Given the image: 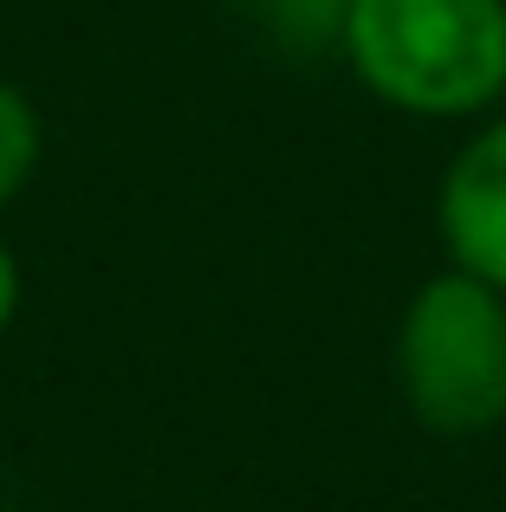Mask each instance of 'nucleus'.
I'll list each match as a JSON object with an SVG mask.
<instances>
[{
  "label": "nucleus",
  "instance_id": "f257e3e1",
  "mask_svg": "<svg viewBox=\"0 0 506 512\" xmlns=\"http://www.w3.org/2000/svg\"><path fill=\"white\" fill-rule=\"evenodd\" d=\"M338 59L383 111L481 124L506 104V0H351Z\"/></svg>",
  "mask_w": 506,
  "mask_h": 512
},
{
  "label": "nucleus",
  "instance_id": "f03ea898",
  "mask_svg": "<svg viewBox=\"0 0 506 512\" xmlns=\"http://www.w3.org/2000/svg\"><path fill=\"white\" fill-rule=\"evenodd\" d=\"M396 389L416 428L481 441L506 428V292L468 266H442L403 299Z\"/></svg>",
  "mask_w": 506,
  "mask_h": 512
},
{
  "label": "nucleus",
  "instance_id": "7ed1b4c3",
  "mask_svg": "<svg viewBox=\"0 0 506 512\" xmlns=\"http://www.w3.org/2000/svg\"><path fill=\"white\" fill-rule=\"evenodd\" d=\"M435 240L448 266H468L506 292V104L487 111L435 182Z\"/></svg>",
  "mask_w": 506,
  "mask_h": 512
},
{
  "label": "nucleus",
  "instance_id": "20e7f679",
  "mask_svg": "<svg viewBox=\"0 0 506 512\" xmlns=\"http://www.w3.org/2000/svg\"><path fill=\"white\" fill-rule=\"evenodd\" d=\"M39 163H46V117L13 78H0V214L33 188Z\"/></svg>",
  "mask_w": 506,
  "mask_h": 512
},
{
  "label": "nucleus",
  "instance_id": "39448f33",
  "mask_svg": "<svg viewBox=\"0 0 506 512\" xmlns=\"http://www.w3.org/2000/svg\"><path fill=\"white\" fill-rule=\"evenodd\" d=\"M344 13H351V0H273V7L260 13L266 26H273V39L286 52H338L344 46Z\"/></svg>",
  "mask_w": 506,
  "mask_h": 512
},
{
  "label": "nucleus",
  "instance_id": "423d86ee",
  "mask_svg": "<svg viewBox=\"0 0 506 512\" xmlns=\"http://www.w3.org/2000/svg\"><path fill=\"white\" fill-rule=\"evenodd\" d=\"M20 299H26V273H20V260H13V247L0 240V338H7L13 318H20Z\"/></svg>",
  "mask_w": 506,
  "mask_h": 512
},
{
  "label": "nucleus",
  "instance_id": "0eeeda50",
  "mask_svg": "<svg viewBox=\"0 0 506 512\" xmlns=\"http://www.w3.org/2000/svg\"><path fill=\"white\" fill-rule=\"evenodd\" d=\"M215 7H234V13H253V20H260V13L273 7V0H215Z\"/></svg>",
  "mask_w": 506,
  "mask_h": 512
}]
</instances>
